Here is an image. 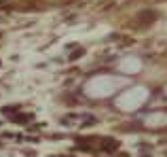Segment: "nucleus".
Returning a JSON list of instances; mask_svg holds the SVG:
<instances>
[{
  "label": "nucleus",
  "instance_id": "obj_1",
  "mask_svg": "<svg viewBox=\"0 0 167 157\" xmlns=\"http://www.w3.org/2000/svg\"><path fill=\"white\" fill-rule=\"evenodd\" d=\"M104 149H106V151H114V149H116V146H119V142H116V140H112V142H104Z\"/></svg>",
  "mask_w": 167,
  "mask_h": 157
}]
</instances>
